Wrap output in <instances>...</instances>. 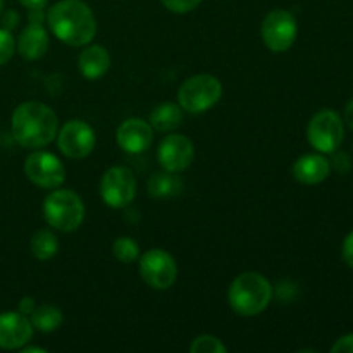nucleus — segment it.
Masks as SVG:
<instances>
[{
  "label": "nucleus",
  "instance_id": "nucleus-16",
  "mask_svg": "<svg viewBox=\"0 0 353 353\" xmlns=\"http://www.w3.org/2000/svg\"><path fill=\"white\" fill-rule=\"evenodd\" d=\"M331 174V162L319 154H307L293 164V178L302 185H319Z\"/></svg>",
  "mask_w": 353,
  "mask_h": 353
},
{
  "label": "nucleus",
  "instance_id": "nucleus-6",
  "mask_svg": "<svg viewBox=\"0 0 353 353\" xmlns=\"http://www.w3.org/2000/svg\"><path fill=\"white\" fill-rule=\"evenodd\" d=\"M307 138L321 154H334L345 138L343 117L331 109L319 110L307 126Z\"/></svg>",
  "mask_w": 353,
  "mask_h": 353
},
{
  "label": "nucleus",
  "instance_id": "nucleus-15",
  "mask_svg": "<svg viewBox=\"0 0 353 353\" xmlns=\"http://www.w3.org/2000/svg\"><path fill=\"white\" fill-rule=\"evenodd\" d=\"M117 145L128 154H141L147 150L154 140V128L143 119H126L116 133Z\"/></svg>",
  "mask_w": 353,
  "mask_h": 353
},
{
  "label": "nucleus",
  "instance_id": "nucleus-22",
  "mask_svg": "<svg viewBox=\"0 0 353 353\" xmlns=\"http://www.w3.org/2000/svg\"><path fill=\"white\" fill-rule=\"evenodd\" d=\"M112 254L123 264H131V262L140 259V248L138 243L130 236L116 238L112 243Z\"/></svg>",
  "mask_w": 353,
  "mask_h": 353
},
{
  "label": "nucleus",
  "instance_id": "nucleus-14",
  "mask_svg": "<svg viewBox=\"0 0 353 353\" xmlns=\"http://www.w3.org/2000/svg\"><path fill=\"white\" fill-rule=\"evenodd\" d=\"M33 336V324L21 312L0 314V348H23Z\"/></svg>",
  "mask_w": 353,
  "mask_h": 353
},
{
  "label": "nucleus",
  "instance_id": "nucleus-13",
  "mask_svg": "<svg viewBox=\"0 0 353 353\" xmlns=\"http://www.w3.org/2000/svg\"><path fill=\"white\" fill-rule=\"evenodd\" d=\"M43 9L30 10V24L21 31L17 40V52L28 61H38L48 50V33L43 28Z\"/></svg>",
  "mask_w": 353,
  "mask_h": 353
},
{
  "label": "nucleus",
  "instance_id": "nucleus-1",
  "mask_svg": "<svg viewBox=\"0 0 353 353\" xmlns=\"http://www.w3.org/2000/svg\"><path fill=\"white\" fill-rule=\"evenodd\" d=\"M45 19L54 37L71 47H85L97 33L95 14L83 0H59Z\"/></svg>",
  "mask_w": 353,
  "mask_h": 353
},
{
  "label": "nucleus",
  "instance_id": "nucleus-4",
  "mask_svg": "<svg viewBox=\"0 0 353 353\" xmlns=\"http://www.w3.org/2000/svg\"><path fill=\"white\" fill-rule=\"evenodd\" d=\"M43 216L52 230L72 233L85 219V203L72 190L55 188L45 199Z\"/></svg>",
  "mask_w": 353,
  "mask_h": 353
},
{
  "label": "nucleus",
  "instance_id": "nucleus-32",
  "mask_svg": "<svg viewBox=\"0 0 353 353\" xmlns=\"http://www.w3.org/2000/svg\"><path fill=\"white\" fill-rule=\"evenodd\" d=\"M343 123L347 124L350 130H353V99L350 102L345 105V112H343Z\"/></svg>",
  "mask_w": 353,
  "mask_h": 353
},
{
  "label": "nucleus",
  "instance_id": "nucleus-34",
  "mask_svg": "<svg viewBox=\"0 0 353 353\" xmlns=\"http://www.w3.org/2000/svg\"><path fill=\"white\" fill-rule=\"evenodd\" d=\"M2 9H3V0H0V14H2Z\"/></svg>",
  "mask_w": 353,
  "mask_h": 353
},
{
  "label": "nucleus",
  "instance_id": "nucleus-27",
  "mask_svg": "<svg viewBox=\"0 0 353 353\" xmlns=\"http://www.w3.org/2000/svg\"><path fill=\"white\" fill-rule=\"evenodd\" d=\"M341 257L348 268L353 269V230L347 234L343 240V247H341Z\"/></svg>",
  "mask_w": 353,
  "mask_h": 353
},
{
  "label": "nucleus",
  "instance_id": "nucleus-26",
  "mask_svg": "<svg viewBox=\"0 0 353 353\" xmlns=\"http://www.w3.org/2000/svg\"><path fill=\"white\" fill-rule=\"evenodd\" d=\"M333 353H353V333L338 338L336 343L331 347Z\"/></svg>",
  "mask_w": 353,
  "mask_h": 353
},
{
  "label": "nucleus",
  "instance_id": "nucleus-8",
  "mask_svg": "<svg viewBox=\"0 0 353 353\" xmlns=\"http://www.w3.org/2000/svg\"><path fill=\"white\" fill-rule=\"evenodd\" d=\"M100 195L105 205L112 209L128 207L137 196V179L131 169L124 165H114L107 169L100 181Z\"/></svg>",
  "mask_w": 353,
  "mask_h": 353
},
{
  "label": "nucleus",
  "instance_id": "nucleus-12",
  "mask_svg": "<svg viewBox=\"0 0 353 353\" xmlns=\"http://www.w3.org/2000/svg\"><path fill=\"white\" fill-rule=\"evenodd\" d=\"M193 157H195V147H193V141L185 134L169 133L168 137L162 138L159 145L157 159L164 171L179 174L190 168Z\"/></svg>",
  "mask_w": 353,
  "mask_h": 353
},
{
  "label": "nucleus",
  "instance_id": "nucleus-25",
  "mask_svg": "<svg viewBox=\"0 0 353 353\" xmlns=\"http://www.w3.org/2000/svg\"><path fill=\"white\" fill-rule=\"evenodd\" d=\"M162 6L165 7L168 10L176 14H186L190 10L196 9L200 6L202 0H161Z\"/></svg>",
  "mask_w": 353,
  "mask_h": 353
},
{
  "label": "nucleus",
  "instance_id": "nucleus-17",
  "mask_svg": "<svg viewBox=\"0 0 353 353\" xmlns=\"http://www.w3.org/2000/svg\"><path fill=\"white\" fill-rule=\"evenodd\" d=\"M110 55L102 45H88L78 57V69L86 79H99L109 71Z\"/></svg>",
  "mask_w": 353,
  "mask_h": 353
},
{
  "label": "nucleus",
  "instance_id": "nucleus-10",
  "mask_svg": "<svg viewBox=\"0 0 353 353\" xmlns=\"http://www.w3.org/2000/svg\"><path fill=\"white\" fill-rule=\"evenodd\" d=\"M24 174L33 185L45 190H55L65 181V169L62 162L50 152L37 150L24 162Z\"/></svg>",
  "mask_w": 353,
  "mask_h": 353
},
{
  "label": "nucleus",
  "instance_id": "nucleus-29",
  "mask_svg": "<svg viewBox=\"0 0 353 353\" xmlns=\"http://www.w3.org/2000/svg\"><path fill=\"white\" fill-rule=\"evenodd\" d=\"M37 309V303L31 296H24L23 300L19 302V312L24 314V316H31V312Z\"/></svg>",
  "mask_w": 353,
  "mask_h": 353
},
{
  "label": "nucleus",
  "instance_id": "nucleus-33",
  "mask_svg": "<svg viewBox=\"0 0 353 353\" xmlns=\"http://www.w3.org/2000/svg\"><path fill=\"white\" fill-rule=\"evenodd\" d=\"M21 352H23V353H33V352L47 353V350H45V348H40V347H26V345H24L23 350H21Z\"/></svg>",
  "mask_w": 353,
  "mask_h": 353
},
{
  "label": "nucleus",
  "instance_id": "nucleus-31",
  "mask_svg": "<svg viewBox=\"0 0 353 353\" xmlns=\"http://www.w3.org/2000/svg\"><path fill=\"white\" fill-rule=\"evenodd\" d=\"M21 6L28 7L30 10H37V9H45L48 0H19Z\"/></svg>",
  "mask_w": 353,
  "mask_h": 353
},
{
  "label": "nucleus",
  "instance_id": "nucleus-5",
  "mask_svg": "<svg viewBox=\"0 0 353 353\" xmlns=\"http://www.w3.org/2000/svg\"><path fill=\"white\" fill-rule=\"evenodd\" d=\"M223 97V85L212 74H195L186 79L178 92V103L192 114L212 109Z\"/></svg>",
  "mask_w": 353,
  "mask_h": 353
},
{
  "label": "nucleus",
  "instance_id": "nucleus-7",
  "mask_svg": "<svg viewBox=\"0 0 353 353\" xmlns=\"http://www.w3.org/2000/svg\"><path fill=\"white\" fill-rule=\"evenodd\" d=\"M262 40L269 50L281 54L292 48L299 34L295 16L286 9H274L262 21Z\"/></svg>",
  "mask_w": 353,
  "mask_h": 353
},
{
  "label": "nucleus",
  "instance_id": "nucleus-30",
  "mask_svg": "<svg viewBox=\"0 0 353 353\" xmlns=\"http://www.w3.org/2000/svg\"><path fill=\"white\" fill-rule=\"evenodd\" d=\"M17 23H19V16H17V12L9 10V12L3 14V28H6V30H12Z\"/></svg>",
  "mask_w": 353,
  "mask_h": 353
},
{
  "label": "nucleus",
  "instance_id": "nucleus-23",
  "mask_svg": "<svg viewBox=\"0 0 353 353\" xmlns=\"http://www.w3.org/2000/svg\"><path fill=\"white\" fill-rule=\"evenodd\" d=\"M190 352L192 353H226L228 348L224 347L223 341L216 336H210V334H202V336H196L193 340V343L190 345Z\"/></svg>",
  "mask_w": 353,
  "mask_h": 353
},
{
  "label": "nucleus",
  "instance_id": "nucleus-2",
  "mask_svg": "<svg viewBox=\"0 0 353 353\" xmlns=\"http://www.w3.org/2000/svg\"><path fill=\"white\" fill-rule=\"evenodd\" d=\"M12 137L24 148H43L57 134V114L41 102H24L16 107L10 119Z\"/></svg>",
  "mask_w": 353,
  "mask_h": 353
},
{
  "label": "nucleus",
  "instance_id": "nucleus-18",
  "mask_svg": "<svg viewBox=\"0 0 353 353\" xmlns=\"http://www.w3.org/2000/svg\"><path fill=\"white\" fill-rule=\"evenodd\" d=\"M183 123V109L179 103H159L150 114V126L161 133H171L178 130Z\"/></svg>",
  "mask_w": 353,
  "mask_h": 353
},
{
  "label": "nucleus",
  "instance_id": "nucleus-20",
  "mask_svg": "<svg viewBox=\"0 0 353 353\" xmlns=\"http://www.w3.org/2000/svg\"><path fill=\"white\" fill-rule=\"evenodd\" d=\"M30 321L33 324V327H37L41 333H52V331L61 327L64 316H62V310L59 307L50 305V303H43V305H38L31 312Z\"/></svg>",
  "mask_w": 353,
  "mask_h": 353
},
{
  "label": "nucleus",
  "instance_id": "nucleus-19",
  "mask_svg": "<svg viewBox=\"0 0 353 353\" xmlns=\"http://www.w3.org/2000/svg\"><path fill=\"white\" fill-rule=\"evenodd\" d=\"M183 181L178 176V172H154L152 178L148 179L147 192L150 193L154 199H169V196H174L181 192Z\"/></svg>",
  "mask_w": 353,
  "mask_h": 353
},
{
  "label": "nucleus",
  "instance_id": "nucleus-9",
  "mask_svg": "<svg viewBox=\"0 0 353 353\" xmlns=\"http://www.w3.org/2000/svg\"><path fill=\"white\" fill-rule=\"evenodd\" d=\"M140 276L150 288L169 290L178 278V265L169 252L154 248L140 257Z\"/></svg>",
  "mask_w": 353,
  "mask_h": 353
},
{
  "label": "nucleus",
  "instance_id": "nucleus-3",
  "mask_svg": "<svg viewBox=\"0 0 353 353\" xmlns=\"http://www.w3.org/2000/svg\"><path fill=\"white\" fill-rule=\"evenodd\" d=\"M272 300V285L268 278L254 271L243 272L231 283L228 302L241 317H254L264 312Z\"/></svg>",
  "mask_w": 353,
  "mask_h": 353
},
{
  "label": "nucleus",
  "instance_id": "nucleus-11",
  "mask_svg": "<svg viewBox=\"0 0 353 353\" xmlns=\"http://www.w3.org/2000/svg\"><path fill=\"white\" fill-rule=\"evenodd\" d=\"M57 143L59 150L65 157L79 161V159H85L92 154L97 143V137L88 123L81 119H72L61 128Z\"/></svg>",
  "mask_w": 353,
  "mask_h": 353
},
{
  "label": "nucleus",
  "instance_id": "nucleus-28",
  "mask_svg": "<svg viewBox=\"0 0 353 353\" xmlns=\"http://www.w3.org/2000/svg\"><path fill=\"white\" fill-rule=\"evenodd\" d=\"M331 168H334L338 172L345 174V172H348L352 169L350 157H348L347 154H338L336 157L333 159V164H331Z\"/></svg>",
  "mask_w": 353,
  "mask_h": 353
},
{
  "label": "nucleus",
  "instance_id": "nucleus-24",
  "mask_svg": "<svg viewBox=\"0 0 353 353\" xmlns=\"http://www.w3.org/2000/svg\"><path fill=\"white\" fill-rule=\"evenodd\" d=\"M16 52V40L9 30L0 28V65L7 64Z\"/></svg>",
  "mask_w": 353,
  "mask_h": 353
},
{
  "label": "nucleus",
  "instance_id": "nucleus-21",
  "mask_svg": "<svg viewBox=\"0 0 353 353\" xmlns=\"http://www.w3.org/2000/svg\"><path fill=\"white\" fill-rule=\"evenodd\" d=\"M31 254L38 261H50L59 250V240L52 230H38L31 238Z\"/></svg>",
  "mask_w": 353,
  "mask_h": 353
}]
</instances>
